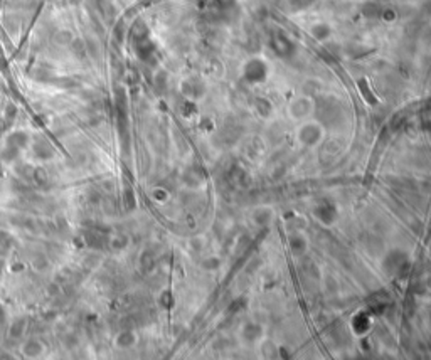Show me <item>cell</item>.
<instances>
[{
  "label": "cell",
  "mask_w": 431,
  "mask_h": 360,
  "mask_svg": "<svg viewBox=\"0 0 431 360\" xmlns=\"http://www.w3.org/2000/svg\"><path fill=\"white\" fill-rule=\"evenodd\" d=\"M325 135H327V132H325L324 125L315 118H308L302 121V123H296L295 140L302 148L307 150L319 148L325 141Z\"/></svg>",
  "instance_id": "1"
},
{
  "label": "cell",
  "mask_w": 431,
  "mask_h": 360,
  "mask_svg": "<svg viewBox=\"0 0 431 360\" xmlns=\"http://www.w3.org/2000/svg\"><path fill=\"white\" fill-rule=\"evenodd\" d=\"M315 110H317L315 99L305 94L293 96L287 104V115L293 123H302L305 120L313 118Z\"/></svg>",
  "instance_id": "2"
},
{
  "label": "cell",
  "mask_w": 431,
  "mask_h": 360,
  "mask_svg": "<svg viewBox=\"0 0 431 360\" xmlns=\"http://www.w3.org/2000/svg\"><path fill=\"white\" fill-rule=\"evenodd\" d=\"M27 146V135L22 132H14L10 133L9 138H7V143H5V150L2 153V158L7 162H12L15 157L19 155V152L22 148Z\"/></svg>",
  "instance_id": "3"
},
{
  "label": "cell",
  "mask_w": 431,
  "mask_h": 360,
  "mask_svg": "<svg viewBox=\"0 0 431 360\" xmlns=\"http://www.w3.org/2000/svg\"><path fill=\"white\" fill-rule=\"evenodd\" d=\"M85 239L88 242V246H91V248H103V246H106V237L103 236V234L96 232V231H90L85 234Z\"/></svg>",
  "instance_id": "4"
},
{
  "label": "cell",
  "mask_w": 431,
  "mask_h": 360,
  "mask_svg": "<svg viewBox=\"0 0 431 360\" xmlns=\"http://www.w3.org/2000/svg\"><path fill=\"white\" fill-rule=\"evenodd\" d=\"M12 248H14V237L9 232L0 231V258L7 256Z\"/></svg>",
  "instance_id": "5"
},
{
  "label": "cell",
  "mask_w": 431,
  "mask_h": 360,
  "mask_svg": "<svg viewBox=\"0 0 431 360\" xmlns=\"http://www.w3.org/2000/svg\"><path fill=\"white\" fill-rule=\"evenodd\" d=\"M135 342H137V335L133 333V332H130V330H125V332H121L118 335V338H116V343H118L120 347H125V349H127V347L135 345Z\"/></svg>",
  "instance_id": "6"
},
{
  "label": "cell",
  "mask_w": 431,
  "mask_h": 360,
  "mask_svg": "<svg viewBox=\"0 0 431 360\" xmlns=\"http://www.w3.org/2000/svg\"><path fill=\"white\" fill-rule=\"evenodd\" d=\"M34 152H36V157L43 158V160H46V158H51L52 157V148L49 146L48 141H37L36 146H34Z\"/></svg>",
  "instance_id": "7"
},
{
  "label": "cell",
  "mask_w": 431,
  "mask_h": 360,
  "mask_svg": "<svg viewBox=\"0 0 431 360\" xmlns=\"http://www.w3.org/2000/svg\"><path fill=\"white\" fill-rule=\"evenodd\" d=\"M24 354L29 355V357H37L39 354H43V345L36 340H29L24 345Z\"/></svg>",
  "instance_id": "8"
},
{
  "label": "cell",
  "mask_w": 431,
  "mask_h": 360,
  "mask_svg": "<svg viewBox=\"0 0 431 360\" xmlns=\"http://www.w3.org/2000/svg\"><path fill=\"white\" fill-rule=\"evenodd\" d=\"M24 330H26V320L22 318V320H19V321H15V323H14V326L10 328V335L14 338H19V337H22Z\"/></svg>",
  "instance_id": "9"
},
{
  "label": "cell",
  "mask_w": 431,
  "mask_h": 360,
  "mask_svg": "<svg viewBox=\"0 0 431 360\" xmlns=\"http://www.w3.org/2000/svg\"><path fill=\"white\" fill-rule=\"evenodd\" d=\"M3 323H5V310L0 307V326H2Z\"/></svg>",
  "instance_id": "10"
},
{
  "label": "cell",
  "mask_w": 431,
  "mask_h": 360,
  "mask_svg": "<svg viewBox=\"0 0 431 360\" xmlns=\"http://www.w3.org/2000/svg\"><path fill=\"white\" fill-rule=\"evenodd\" d=\"M0 276H2V261H0Z\"/></svg>",
  "instance_id": "11"
},
{
  "label": "cell",
  "mask_w": 431,
  "mask_h": 360,
  "mask_svg": "<svg viewBox=\"0 0 431 360\" xmlns=\"http://www.w3.org/2000/svg\"><path fill=\"white\" fill-rule=\"evenodd\" d=\"M2 130H3V127H2V123H0V133H2Z\"/></svg>",
  "instance_id": "12"
}]
</instances>
